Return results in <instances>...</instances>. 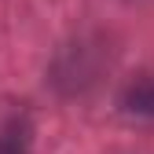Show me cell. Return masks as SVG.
Here are the masks:
<instances>
[{
  "instance_id": "2",
  "label": "cell",
  "mask_w": 154,
  "mask_h": 154,
  "mask_svg": "<svg viewBox=\"0 0 154 154\" xmlns=\"http://www.w3.org/2000/svg\"><path fill=\"white\" fill-rule=\"evenodd\" d=\"M128 110H136V114H154V81H143L140 88L128 92Z\"/></svg>"
},
{
  "instance_id": "1",
  "label": "cell",
  "mask_w": 154,
  "mask_h": 154,
  "mask_svg": "<svg viewBox=\"0 0 154 154\" xmlns=\"http://www.w3.org/2000/svg\"><path fill=\"white\" fill-rule=\"evenodd\" d=\"M26 143H29V136H26V121H11L4 132H0V154H26Z\"/></svg>"
}]
</instances>
